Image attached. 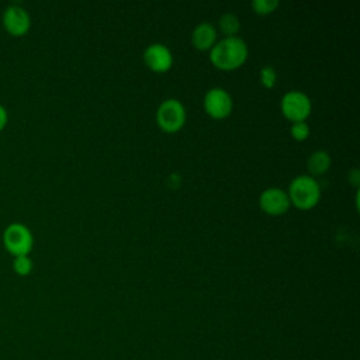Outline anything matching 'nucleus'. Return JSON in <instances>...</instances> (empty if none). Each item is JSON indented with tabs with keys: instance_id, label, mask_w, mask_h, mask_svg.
Wrapping results in <instances>:
<instances>
[{
	"instance_id": "nucleus-9",
	"label": "nucleus",
	"mask_w": 360,
	"mask_h": 360,
	"mask_svg": "<svg viewBox=\"0 0 360 360\" xmlns=\"http://www.w3.org/2000/svg\"><path fill=\"white\" fill-rule=\"evenodd\" d=\"M143 62L150 70L163 73L172 68L173 55H172V51L166 45L155 42V44H150L143 51Z\"/></svg>"
},
{
	"instance_id": "nucleus-17",
	"label": "nucleus",
	"mask_w": 360,
	"mask_h": 360,
	"mask_svg": "<svg viewBox=\"0 0 360 360\" xmlns=\"http://www.w3.org/2000/svg\"><path fill=\"white\" fill-rule=\"evenodd\" d=\"M167 183H169V186L172 188H177L180 186V183H181V176L177 174V173H172L169 176V179H167Z\"/></svg>"
},
{
	"instance_id": "nucleus-1",
	"label": "nucleus",
	"mask_w": 360,
	"mask_h": 360,
	"mask_svg": "<svg viewBox=\"0 0 360 360\" xmlns=\"http://www.w3.org/2000/svg\"><path fill=\"white\" fill-rule=\"evenodd\" d=\"M248 59V45L239 37H224L210 49L211 63L221 70H233Z\"/></svg>"
},
{
	"instance_id": "nucleus-4",
	"label": "nucleus",
	"mask_w": 360,
	"mask_h": 360,
	"mask_svg": "<svg viewBox=\"0 0 360 360\" xmlns=\"http://www.w3.org/2000/svg\"><path fill=\"white\" fill-rule=\"evenodd\" d=\"M156 122L166 132H176L186 122V108L177 98H166L156 111Z\"/></svg>"
},
{
	"instance_id": "nucleus-14",
	"label": "nucleus",
	"mask_w": 360,
	"mask_h": 360,
	"mask_svg": "<svg viewBox=\"0 0 360 360\" xmlns=\"http://www.w3.org/2000/svg\"><path fill=\"white\" fill-rule=\"evenodd\" d=\"M278 0H253L252 1V8L256 14L266 15L273 13L278 7Z\"/></svg>"
},
{
	"instance_id": "nucleus-16",
	"label": "nucleus",
	"mask_w": 360,
	"mask_h": 360,
	"mask_svg": "<svg viewBox=\"0 0 360 360\" xmlns=\"http://www.w3.org/2000/svg\"><path fill=\"white\" fill-rule=\"evenodd\" d=\"M309 125L305 121H297L291 124L290 134L295 141H305L309 136Z\"/></svg>"
},
{
	"instance_id": "nucleus-13",
	"label": "nucleus",
	"mask_w": 360,
	"mask_h": 360,
	"mask_svg": "<svg viewBox=\"0 0 360 360\" xmlns=\"http://www.w3.org/2000/svg\"><path fill=\"white\" fill-rule=\"evenodd\" d=\"M34 263L32 259L28 255H18L14 256L13 259V270L18 274V276H27L32 271Z\"/></svg>"
},
{
	"instance_id": "nucleus-18",
	"label": "nucleus",
	"mask_w": 360,
	"mask_h": 360,
	"mask_svg": "<svg viewBox=\"0 0 360 360\" xmlns=\"http://www.w3.org/2000/svg\"><path fill=\"white\" fill-rule=\"evenodd\" d=\"M8 121V112H7V108L0 103V131L6 127Z\"/></svg>"
},
{
	"instance_id": "nucleus-7",
	"label": "nucleus",
	"mask_w": 360,
	"mask_h": 360,
	"mask_svg": "<svg viewBox=\"0 0 360 360\" xmlns=\"http://www.w3.org/2000/svg\"><path fill=\"white\" fill-rule=\"evenodd\" d=\"M3 27L14 37L24 35L31 27L30 13L20 4H10L3 10L1 14Z\"/></svg>"
},
{
	"instance_id": "nucleus-2",
	"label": "nucleus",
	"mask_w": 360,
	"mask_h": 360,
	"mask_svg": "<svg viewBox=\"0 0 360 360\" xmlns=\"http://www.w3.org/2000/svg\"><path fill=\"white\" fill-rule=\"evenodd\" d=\"M287 194L292 205L300 210H309L315 207L321 198V186L315 177L300 174L291 180Z\"/></svg>"
},
{
	"instance_id": "nucleus-15",
	"label": "nucleus",
	"mask_w": 360,
	"mask_h": 360,
	"mask_svg": "<svg viewBox=\"0 0 360 360\" xmlns=\"http://www.w3.org/2000/svg\"><path fill=\"white\" fill-rule=\"evenodd\" d=\"M259 76H260V83H262L263 87H266V89L274 87V84L277 82V72H276V69L273 66H270V65L263 66L260 69Z\"/></svg>"
},
{
	"instance_id": "nucleus-3",
	"label": "nucleus",
	"mask_w": 360,
	"mask_h": 360,
	"mask_svg": "<svg viewBox=\"0 0 360 360\" xmlns=\"http://www.w3.org/2000/svg\"><path fill=\"white\" fill-rule=\"evenodd\" d=\"M3 243L14 256L28 255L34 246V236L25 224L11 222L3 231Z\"/></svg>"
},
{
	"instance_id": "nucleus-6",
	"label": "nucleus",
	"mask_w": 360,
	"mask_h": 360,
	"mask_svg": "<svg viewBox=\"0 0 360 360\" xmlns=\"http://www.w3.org/2000/svg\"><path fill=\"white\" fill-rule=\"evenodd\" d=\"M202 103H204L205 112L215 120L226 118L233 108V101L231 94L222 87L210 89L205 93Z\"/></svg>"
},
{
	"instance_id": "nucleus-5",
	"label": "nucleus",
	"mask_w": 360,
	"mask_h": 360,
	"mask_svg": "<svg viewBox=\"0 0 360 360\" xmlns=\"http://www.w3.org/2000/svg\"><path fill=\"white\" fill-rule=\"evenodd\" d=\"M280 108L284 117L290 121H305L311 114L312 103L311 98L304 91L290 90L281 97Z\"/></svg>"
},
{
	"instance_id": "nucleus-10",
	"label": "nucleus",
	"mask_w": 360,
	"mask_h": 360,
	"mask_svg": "<svg viewBox=\"0 0 360 360\" xmlns=\"http://www.w3.org/2000/svg\"><path fill=\"white\" fill-rule=\"evenodd\" d=\"M217 39V31L211 22H200L191 32V42L197 49H211Z\"/></svg>"
},
{
	"instance_id": "nucleus-12",
	"label": "nucleus",
	"mask_w": 360,
	"mask_h": 360,
	"mask_svg": "<svg viewBox=\"0 0 360 360\" xmlns=\"http://www.w3.org/2000/svg\"><path fill=\"white\" fill-rule=\"evenodd\" d=\"M218 24L219 30L222 31V34H225V37H235L240 28V21L233 13H224L219 17Z\"/></svg>"
},
{
	"instance_id": "nucleus-11",
	"label": "nucleus",
	"mask_w": 360,
	"mask_h": 360,
	"mask_svg": "<svg viewBox=\"0 0 360 360\" xmlns=\"http://www.w3.org/2000/svg\"><path fill=\"white\" fill-rule=\"evenodd\" d=\"M330 155L326 150H315L308 156L307 167L309 172V176H319L323 174L330 167Z\"/></svg>"
},
{
	"instance_id": "nucleus-19",
	"label": "nucleus",
	"mask_w": 360,
	"mask_h": 360,
	"mask_svg": "<svg viewBox=\"0 0 360 360\" xmlns=\"http://www.w3.org/2000/svg\"><path fill=\"white\" fill-rule=\"evenodd\" d=\"M349 181L353 184V186H359L360 184V174H359V170L357 169H352L350 172H349Z\"/></svg>"
},
{
	"instance_id": "nucleus-8",
	"label": "nucleus",
	"mask_w": 360,
	"mask_h": 360,
	"mask_svg": "<svg viewBox=\"0 0 360 360\" xmlns=\"http://www.w3.org/2000/svg\"><path fill=\"white\" fill-rule=\"evenodd\" d=\"M259 205L269 215H283L287 212L291 202L285 190L278 187H269L262 191L259 197Z\"/></svg>"
}]
</instances>
